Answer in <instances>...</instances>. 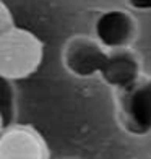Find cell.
<instances>
[{
	"label": "cell",
	"instance_id": "cell-8",
	"mask_svg": "<svg viewBox=\"0 0 151 159\" xmlns=\"http://www.w3.org/2000/svg\"><path fill=\"white\" fill-rule=\"evenodd\" d=\"M13 26H15V21H13L11 11H10L8 7L0 0V38H2L7 31H10Z\"/></svg>",
	"mask_w": 151,
	"mask_h": 159
},
{
	"label": "cell",
	"instance_id": "cell-12",
	"mask_svg": "<svg viewBox=\"0 0 151 159\" xmlns=\"http://www.w3.org/2000/svg\"><path fill=\"white\" fill-rule=\"evenodd\" d=\"M149 159H151V157H149Z\"/></svg>",
	"mask_w": 151,
	"mask_h": 159
},
{
	"label": "cell",
	"instance_id": "cell-10",
	"mask_svg": "<svg viewBox=\"0 0 151 159\" xmlns=\"http://www.w3.org/2000/svg\"><path fill=\"white\" fill-rule=\"evenodd\" d=\"M5 128H7V119H5V115L2 114V111H0V135L3 133Z\"/></svg>",
	"mask_w": 151,
	"mask_h": 159
},
{
	"label": "cell",
	"instance_id": "cell-2",
	"mask_svg": "<svg viewBox=\"0 0 151 159\" xmlns=\"http://www.w3.org/2000/svg\"><path fill=\"white\" fill-rule=\"evenodd\" d=\"M107 52L109 50L96 38L93 39L88 36H73L63 47V67L78 78L94 76L103 70Z\"/></svg>",
	"mask_w": 151,
	"mask_h": 159
},
{
	"label": "cell",
	"instance_id": "cell-4",
	"mask_svg": "<svg viewBox=\"0 0 151 159\" xmlns=\"http://www.w3.org/2000/svg\"><path fill=\"white\" fill-rule=\"evenodd\" d=\"M124 125L135 135L151 132V76L138 78L122 96Z\"/></svg>",
	"mask_w": 151,
	"mask_h": 159
},
{
	"label": "cell",
	"instance_id": "cell-6",
	"mask_svg": "<svg viewBox=\"0 0 151 159\" xmlns=\"http://www.w3.org/2000/svg\"><path fill=\"white\" fill-rule=\"evenodd\" d=\"M99 75L107 84L124 91L140 78V60L128 47L111 49Z\"/></svg>",
	"mask_w": 151,
	"mask_h": 159
},
{
	"label": "cell",
	"instance_id": "cell-3",
	"mask_svg": "<svg viewBox=\"0 0 151 159\" xmlns=\"http://www.w3.org/2000/svg\"><path fill=\"white\" fill-rule=\"evenodd\" d=\"M0 159H49V149L38 130L11 125L0 135Z\"/></svg>",
	"mask_w": 151,
	"mask_h": 159
},
{
	"label": "cell",
	"instance_id": "cell-5",
	"mask_svg": "<svg viewBox=\"0 0 151 159\" xmlns=\"http://www.w3.org/2000/svg\"><path fill=\"white\" fill-rule=\"evenodd\" d=\"M94 36L107 50L128 47L136 38V21L125 10H107L96 20Z\"/></svg>",
	"mask_w": 151,
	"mask_h": 159
},
{
	"label": "cell",
	"instance_id": "cell-1",
	"mask_svg": "<svg viewBox=\"0 0 151 159\" xmlns=\"http://www.w3.org/2000/svg\"><path fill=\"white\" fill-rule=\"evenodd\" d=\"M44 46L34 33L13 26L0 38V75L15 81L31 76L39 68Z\"/></svg>",
	"mask_w": 151,
	"mask_h": 159
},
{
	"label": "cell",
	"instance_id": "cell-11",
	"mask_svg": "<svg viewBox=\"0 0 151 159\" xmlns=\"http://www.w3.org/2000/svg\"><path fill=\"white\" fill-rule=\"evenodd\" d=\"M63 159H76V157H63Z\"/></svg>",
	"mask_w": 151,
	"mask_h": 159
},
{
	"label": "cell",
	"instance_id": "cell-9",
	"mask_svg": "<svg viewBox=\"0 0 151 159\" xmlns=\"http://www.w3.org/2000/svg\"><path fill=\"white\" fill-rule=\"evenodd\" d=\"M127 2L135 10H141V11L151 10V0H127Z\"/></svg>",
	"mask_w": 151,
	"mask_h": 159
},
{
	"label": "cell",
	"instance_id": "cell-7",
	"mask_svg": "<svg viewBox=\"0 0 151 159\" xmlns=\"http://www.w3.org/2000/svg\"><path fill=\"white\" fill-rule=\"evenodd\" d=\"M0 111L7 117H10L13 112V88L11 80L0 75Z\"/></svg>",
	"mask_w": 151,
	"mask_h": 159
}]
</instances>
